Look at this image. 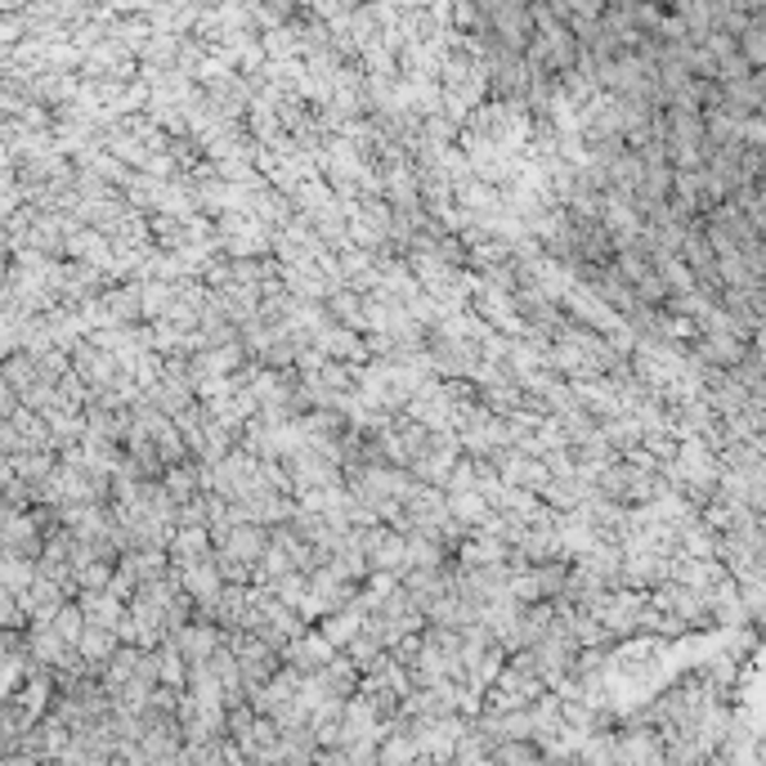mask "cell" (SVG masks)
I'll return each mask as SVG.
<instances>
[{
	"label": "cell",
	"mask_w": 766,
	"mask_h": 766,
	"mask_svg": "<svg viewBox=\"0 0 766 766\" xmlns=\"http://www.w3.org/2000/svg\"><path fill=\"white\" fill-rule=\"evenodd\" d=\"M215 542H221L225 556H234L238 565L255 569V565H261V556L269 552V529L265 525H234L225 533H215Z\"/></svg>",
	"instance_id": "obj_1"
},
{
	"label": "cell",
	"mask_w": 766,
	"mask_h": 766,
	"mask_svg": "<svg viewBox=\"0 0 766 766\" xmlns=\"http://www.w3.org/2000/svg\"><path fill=\"white\" fill-rule=\"evenodd\" d=\"M282 660H287V668L297 673V677H310V673H318L323 664H332V660H337V650L327 645L318 632H301L297 641H287V645H282Z\"/></svg>",
	"instance_id": "obj_2"
},
{
	"label": "cell",
	"mask_w": 766,
	"mask_h": 766,
	"mask_svg": "<svg viewBox=\"0 0 766 766\" xmlns=\"http://www.w3.org/2000/svg\"><path fill=\"white\" fill-rule=\"evenodd\" d=\"M215 650H221V632H215L211 624H189V628L175 632V654H179V660H185L189 668H193V664H206Z\"/></svg>",
	"instance_id": "obj_3"
},
{
	"label": "cell",
	"mask_w": 766,
	"mask_h": 766,
	"mask_svg": "<svg viewBox=\"0 0 766 766\" xmlns=\"http://www.w3.org/2000/svg\"><path fill=\"white\" fill-rule=\"evenodd\" d=\"M318 681H323L327 695L341 700V704L359 695V673H354V664H350V660H332V664H323V668H318Z\"/></svg>",
	"instance_id": "obj_4"
},
{
	"label": "cell",
	"mask_w": 766,
	"mask_h": 766,
	"mask_svg": "<svg viewBox=\"0 0 766 766\" xmlns=\"http://www.w3.org/2000/svg\"><path fill=\"white\" fill-rule=\"evenodd\" d=\"M363 618H368V614H363V610H354V605H346L341 614H332V618H323V628H318V637L327 641V645H350L354 637H359V628H363Z\"/></svg>",
	"instance_id": "obj_5"
},
{
	"label": "cell",
	"mask_w": 766,
	"mask_h": 766,
	"mask_svg": "<svg viewBox=\"0 0 766 766\" xmlns=\"http://www.w3.org/2000/svg\"><path fill=\"white\" fill-rule=\"evenodd\" d=\"M327 314H337L341 318V327L346 332H368V323H363V301L354 297L350 287H341V291H332V297H327Z\"/></svg>",
	"instance_id": "obj_6"
},
{
	"label": "cell",
	"mask_w": 766,
	"mask_h": 766,
	"mask_svg": "<svg viewBox=\"0 0 766 766\" xmlns=\"http://www.w3.org/2000/svg\"><path fill=\"white\" fill-rule=\"evenodd\" d=\"M444 502H449V516H453L462 529H466V525H485V520L493 516L480 493H453V498H444Z\"/></svg>",
	"instance_id": "obj_7"
},
{
	"label": "cell",
	"mask_w": 766,
	"mask_h": 766,
	"mask_svg": "<svg viewBox=\"0 0 766 766\" xmlns=\"http://www.w3.org/2000/svg\"><path fill=\"white\" fill-rule=\"evenodd\" d=\"M493 762H498V766H547V762H542V753L533 749V740L498 744V749H493Z\"/></svg>",
	"instance_id": "obj_8"
},
{
	"label": "cell",
	"mask_w": 766,
	"mask_h": 766,
	"mask_svg": "<svg viewBox=\"0 0 766 766\" xmlns=\"http://www.w3.org/2000/svg\"><path fill=\"white\" fill-rule=\"evenodd\" d=\"M81 645H86L90 660H108V654H113V632H90Z\"/></svg>",
	"instance_id": "obj_9"
},
{
	"label": "cell",
	"mask_w": 766,
	"mask_h": 766,
	"mask_svg": "<svg viewBox=\"0 0 766 766\" xmlns=\"http://www.w3.org/2000/svg\"><path fill=\"white\" fill-rule=\"evenodd\" d=\"M476 766H498V762H493V757H485V762H476Z\"/></svg>",
	"instance_id": "obj_10"
}]
</instances>
